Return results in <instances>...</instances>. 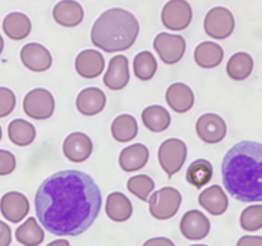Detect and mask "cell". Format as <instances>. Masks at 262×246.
Segmentation results:
<instances>
[{"mask_svg": "<svg viewBox=\"0 0 262 246\" xmlns=\"http://www.w3.org/2000/svg\"><path fill=\"white\" fill-rule=\"evenodd\" d=\"M101 192L90 174L77 169L51 174L35 196L36 215L41 224L56 236L86 232L101 210Z\"/></svg>", "mask_w": 262, "mask_h": 246, "instance_id": "cell-1", "label": "cell"}, {"mask_svg": "<svg viewBox=\"0 0 262 246\" xmlns=\"http://www.w3.org/2000/svg\"><path fill=\"white\" fill-rule=\"evenodd\" d=\"M222 177L234 199L262 201V144L241 141L230 148L223 159Z\"/></svg>", "mask_w": 262, "mask_h": 246, "instance_id": "cell-2", "label": "cell"}, {"mask_svg": "<svg viewBox=\"0 0 262 246\" xmlns=\"http://www.w3.org/2000/svg\"><path fill=\"white\" fill-rule=\"evenodd\" d=\"M140 33L137 18L122 8L105 10L91 30V41L96 48L106 53L128 50L136 43Z\"/></svg>", "mask_w": 262, "mask_h": 246, "instance_id": "cell-3", "label": "cell"}, {"mask_svg": "<svg viewBox=\"0 0 262 246\" xmlns=\"http://www.w3.org/2000/svg\"><path fill=\"white\" fill-rule=\"evenodd\" d=\"M148 204L150 213L154 218L160 220L170 219L181 208L182 195L174 187H163L151 195Z\"/></svg>", "mask_w": 262, "mask_h": 246, "instance_id": "cell-4", "label": "cell"}, {"mask_svg": "<svg viewBox=\"0 0 262 246\" xmlns=\"http://www.w3.org/2000/svg\"><path fill=\"white\" fill-rule=\"evenodd\" d=\"M187 145L179 138H168L160 145L158 151L159 163L169 177L182 169L187 159Z\"/></svg>", "mask_w": 262, "mask_h": 246, "instance_id": "cell-5", "label": "cell"}, {"mask_svg": "<svg viewBox=\"0 0 262 246\" xmlns=\"http://www.w3.org/2000/svg\"><path fill=\"white\" fill-rule=\"evenodd\" d=\"M55 109L53 94L46 89H33L23 99V110L28 117L37 120L49 119Z\"/></svg>", "mask_w": 262, "mask_h": 246, "instance_id": "cell-6", "label": "cell"}, {"mask_svg": "<svg viewBox=\"0 0 262 246\" xmlns=\"http://www.w3.org/2000/svg\"><path fill=\"white\" fill-rule=\"evenodd\" d=\"M235 19L228 8L215 7L209 10L205 17L204 28L209 36L216 40H224L233 33Z\"/></svg>", "mask_w": 262, "mask_h": 246, "instance_id": "cell-7", "label": "cell"}, {"mask_svg": "<svg viewBox=\"0 0 262 246\" xmlns=\"http://www.w3.org/2000/svg\"><path fill=\"white\" fill-rule=\"evenodd\" d=\"M193 12L186 0H170L161 10V20L168 30L183 31L191 25Z\"/></svg>", "mask_w": 262, "mask_h": 246, "instance_id": "cell-8", "label": "cell"}, {"mask_svg": "<svg viewBox=\"0 0 262 246\" xmlns=\"http://www.w3.org/2000/svg\"><path fill=\"white\" fill-rule=\"evenodd\" d=\"M154 48L164 63L176 64L183 58L187 44L183 36L161 32L154 40Z\"/></svg>", "mask_w": 262, "mask_h": 246, "instance_id": "cell-9", "label": "cell"}, {"mask_svg": "<svg viewBox=\"0 0 262 246\" xmlns=\"http://www.w3.org/2000/svg\"><path fill=\"white\" fill-rule=\"evenodd\" d=\"M227 123L215 113H206L197 119L196 132L206 144H217L227 136Z\"/></svg>", "mask_w": 262, "mask_h": 246, "instance_id": "cell-10", "label": "cell"}, {"mask_svg": "<svg viewBox=\"0 0 262 246\" xmlns=\"http://www.w3.org/2000/svg\"><path fill=\"white\" fill-rule=\"evenodd\" d=\"M94 144L90 136L83 132L69 133L63 142V153L73 163L86 161L92 154Z\"/></svg>", "mask_w": 262, "mask_h": 246, "instance_id": "cell-11", "label": "cell"}, {"mask_svg": "<svg viewBox=\"0 0 262 246\" xmlns=\"http://www.w3.org/2000/svg\"><path fill=\"white\" fill-rule=\"evenodd\" d=\"M20 60L26 68L32 72H45L53 64L50 51L37 43L26 44L20 49Z\"/></svg>", "mask_w": 262, "mask_h": 246, "instance_id": "cell-12", "label": "cell"}, {"mask_svg": "<svg viewBox=\"0 0 262 246\" xmlns=\"http://www.w3.org/2000/svg\"><path fill=\"white\" fill-rule=\"evenodd\" d=\"M0 212L5 219L12 223H18L25 219L30 212V201L26 195L20 192H7L0 200Z\"/></svg>", "mask_w": 262, "mask_h": 246, "instance_id": "cell-13", "label": "cell"}, {"mask_svg": "<svg viewBox=\"0 0 262 246\" xmlns=\"http://www.w3.org/2000/svg\"><path fill=\"white\" fill-rule=\"evenodd\" d=\"M210 228L209 218L200 210H189L182 217L181 232L188 240H202L210 233Z\"/></svg>", "mask_w": 262, "mask_h": 246, "instance_id": "cell-14", "label": "cell"}, {"mask_svg": "<svg viewBox=\"0 0 262 246\" xmlns=\"http://www.w3.org/2000/svg\"><path fill=\"white\" fill-rule=\"evenodd\" d=\"M130 78L129 63L125 55H115L110 59L106 73L104 74V84L113 91L124 89Z\"/></svg>", "mask_w": 262, "mask_h": 246, "instance_id": "cell-15", "label": "cell"}, {"mask_svg": "<svg viewBox=\"0 0 262 246\" xmlns=\"http://www.w3.org/2000/svg\"><path fill=\"white\" fill-rule=\"evenodd\" d=\"M105 59L97 50L87 49L81 51L76 58V71L83 78H96L104 72Z\"/></svg>", "mask_w": 262, "mask_h": 246, "instance_id": "cell-16", "label": "cell"}, {"mask_svg": "<svg viewBox=\"0 0 262 246\" xmlns=\"http://www.w3.org/2000/svg\"><path fill=\"white\" fill-rule=\"evenodd\" d=\"M106 95L99 87H87L78 94L76 99L77 109L83 115H96L105 108Z\"/></svg>", "mask_w": 262, "mask_h": 246, "instance_id": "cell-17", "label": "cell"}, {"mask_svg": "<svg viewBox=\"0 0 262 246\" xmlns=\"http://www.w3.org/2000/svg\"><path fill=\"white\" fill-rule=\"evenodd\" d=\"M166 102L177 113H186L194 104V94L189 86L182 82L170 85L166 90Z\"/></svg>", "mask_w": 262, "mask_h": 246, "instance_id": "cell-18", "label": "cell"}, {"mask_svg": "<svg viewBox=\"0 0 262 246\" xmlns=\"http://www.w3.org/2000/svg\"><path fill=\"white\" fill-rule=\"evenodd\" d=\"M150 151L143 144H133L120 151V168L125 172H137L147 164Z\"/></svg>", "mask_w": 262, "mask_h": 246, "instance_id": "cell-19", "label": "cell"}, {"mask_svg": "<svg viewBox=\"0 0 262 246\" xmlns=\"http://www.w3.org/2000/svg\"><path fill=\"white\" fill-rule=\"evenodd\" d=\"M53 17L59 25L64 27H76L83 20L84 12L78 2L63 0L54 7Z\"/></svg>", "mask_w": 262, "mask_h": 246, "instance_id": "cell-20", "label": "cell"}, {"mask_svg": "<svg viewBox=\"0 0 262 246\" xmlns=\"http://www.w3.org/2000/svg\"><path fill=\"white\" fill-rule=\"evenodd\" d=\"M199 202L212 215H222L227 212L229 200L222 186L212 184L199 195Z\"/></svg>", "mask_w": 262, "mask_h": 246, "instance_id": "cell-21", "label": "cell"}, {"mask_svg": "<svg viewBox=\"0 0 262 246\" xmlns=\"http://www.w3.org/2000/svg\"><path fill=\"white\" fill-rule=\"evenodd\" d=\"M31 19L25 13H9L3 20V31L9 38L14 41L23 40L31 33Z\"/></svg>", "mask_w": 262, "mask_h": 246, "instance_id": "cell-22", "label": "cell"}, {"mask_svg": "<svg viewBox=\"0 0 262 246\" xmlns=\"http://www.w3.org/2000/svg\"><path fill=\"white\" fill-rule=\"evenodd\" d=\"M224 58L222 46L212 41H204L194 49V61L202 68H215Z\"/></svg>", "mask_w": 262, "mask_h": 246, "instance_id": "cell-23", "label": "cell"}, {"mask_svg": "<svg viewBox=\"0 0 262 246\" xmlns=\"http://www.w3.org/2000/svg\"><path fill=\"white\" fill-rule=\"evenodd\" d=\"M105 209L107 217L114 222H125L133 213L132 202L122 192H112L106 199Z\"/></svg>", "mask_w": 262, "mask_h": 246, "instance_id": "cell-24", "label": "cell"}, {"mask_svg": "<svg viewBox=\"0 0 262 246\" xmlns=\"http://www.w3.org/2000/svg\"><path fill=\"white\" fill-rule=\"evenodd\" d=\"M142 122L151 132H163L170 126L171 117L161 105H151L142 112Z\"/></svg>", "mask_w": 262, "mask_h": 246, "instance_id": "cell-25", "label": "cell"}, {"mask_svg": "<svg viewBox=\"0 0 262 246\" xmlns=\"http://www.w3.org/2000/svg\"><path fill=\"white\" fill-rule=\"evenodd\" d=\"M253 71L252 56L245 51L235 53L230 56L227 64V73L234 81H243L248 78Z\"/></svg>", "mask_w": 262, "mask_h": 246, "instance_id": "cell-26", "label": "cell"}, {"mask_svg": "<svg viewBox=\"0 0 262 246\" xmlns=\"http://www.w3.org/2000/svg\"><path fill=\"white\" fill-rule=\"evenodd\" d=\"M15 238L25 246H38L45 238L42 227L37 223L35 217H30L15 231Z\"/></svg>", "mask_w": 262, "mask_h": 246, "instance_id": "cell-27", "label": "cell"}, {"mask_svg": "<svg viewBox=\"0 0 262 246\" xmlns=\"http://www.w3.org/2000/svg\"><path fill=\"white\" fill-rule=\"evenodd\" d=\"M8 136L14 145L28 146L35 140L36 128L32 123L18 118L12 120L8 126Z\"/></svg>", "mask_w": 262, "mask_h": 246, "instance_id": "cell-28", "label": "cell"}, {"mask_svg": "<svg viewBox=\"0 0 262 246\" xmlns=\"http://www.w3.org/2000/svg\"><path fill=\"white\" fill-rule=\"evenodd\" d=\"M137 120L130 114H120L113 120L112 135L119 142H129L137 136Z\"/></svg>", "mask_w": 262, "mask_h": 246, "instance_id": "cell-29", "label": "cell"}, {"mask_svg": "<svg viewBox=\"0 0 262 246\" xmlns=\"http://www.w3.org/2000/svg\"><path fill=\"white\" fill-rule=\"evenodd\" d=\"M214 174V169H212V164L206 159H197V160L192 161L191 166L187 169V181L192 184V186L197 187V189H202L205 184L209 183Z\"/></svg>", "mask_w": 262, "mask_h": 246, "instance_id": "cell-30", "label": "cell"}, {"mask_svg": "<svg viewBox=\"0 0 262 246\" xmlns=\"http://www.w3.org/2000/svg\"><path fill=\"white\" fill-rule=\"evenodd\" d=\"M133 71L136 77L141 81H148L155 76L158 71V61L151 51H141L135 56Z\"/></svg>", "mask_w": 262, "mask_h": 246, "instance_id": "cell-31", "label": "cell"}, {"mask_svg": "<svg viewBox=\"0 0 262 246\" xmlns=\"http://www.w3.org/2000/svg\"><path fill=\"white\" fill-rule=\"evenodd\" d=\"M127 187L130 194L136 195L142 201H147L150 199L151 192L155 189V182L147 174H138L128 179Z\"/></svg>", "mask_w": 262, "mask_h": 246, "instance_id": "cell-32", "label": "cell"}, {"mask_svg": "<svg viewBox=\"0 0 262 246\" xmlns=\"http://www.w3.org/2000/svg\"><path fill=\"white\" fill-rule=\"evenodd\" d=\"M241 225L248 232L262 228V205H250L241 214Z\"/></svg>", "mask_w": 262, "mask_h": 246, "instance_id": "cell-33", "label": "cell"}, {"mask_svg": "<svg viewBox=\"0 0 262 246\" xmlns=\"http://www.w3.org/2000/svg\"><path fill=\"white\" fill-rule=\"evenodd\" d=\"M15 108V95L8 87H0V118L8 117Z\"/></svg>", "mask_w": 262, "mask_h": 246, "instance_id": "cell-34", "label": "cell"}, {"mask_svg": "<svg viewBox=\"0 0 262 246\" xmlns=\"http://www.w3.org/2000/svg\"><path fill=\"white\" fill-rule=\"evenodd\" d=\"M15 169V156L10 151L0 149V176H8Z\"/></svg>", "mask_w": 262, "mask_h": 246, "instance_id": "cell-35", "label": "cell"}, {"mask_svg": "<svg viewBox=\"0 0 262 246\" xmlns=\"http://www.w3.org/2000/svg\"><path fill=\"white\" fill-rule=\"evenodd\" d=\"M12 242V230L5 222L0 220V246H9Z\"/></svg>", "mask_w": 262, "mask_h": 246, "instance_id": "cell-36", "label": "cell"}, {"mask_svg": "<svg viewBox=\"0 0 262 246\" xmlns=\"http://www.w3.org/2000/svg\"><path fill=\"white\" fill-rule=\"evenodd\" d=\"M237 246H262V236H243L238 240Z\"/></svg>", "mask_w": 262, "mask_h": 246, "instance_id": "cell-37", "label": "cell"}, {"mask_svg": "<svg viewBox=\"0 0 262 246\" xmlns=\"http://www.w3.org/2000/svg\"><path fill=\"white\" fill-rule=\"evenodd\" d=\"M143 246H176L170 238L166 237H155L150 238L143 243Z\"/></svg>", "mask_w": 262, "mask_h": 246, "instance_id": "cell-38", "label": "cell"}, {"mask_svg": "<svg viewBox=\"0 0 262 246\" xmlns=\"http://www.w3.org/2000/svg\"><path fill=\"white\" fill-rule=\"evenodd\" d=\"M48 246H71V245H69V241L68 240H64V238H60V240L53 241V242L49 243Z\"/></svg>", "mask_w": 262, "mask_h": 246, "instance_id": "cell-39", "label": "cell"}, {"mask_svg": "<svg viewBox=\"0 0 262 246\" xmlns=\"http://www.w3.org/2000/svg\"><path fill=\"white\" fill-rule=\"evenodd\" d=\"M3 49H4V40H3L2 35H0V54L3 53Z\"/></svg>", "mask_w": 262, "mask_h": 246, "instance_id": "cell-40", "label": "cell"}, {"mask_svg": "<svg viewBox=\"0 0 262 246\" xmlns=\"http://www.w3.org/2000/svg\"><path fill=\"white\" fill-rule=\"evenodd\" d=\"M2 136H3V131H2V126H0V140H2Z\"/></svg>", "mask_w": 262, "mask_h": 246, "instance_id": "cell-41", "label": "cell"}, {"mask_svg": "<svg viewBox=\"0 0 262 246\" xmlns=\"http://www.w3.org/2000/svg\"><path fill=\"white\" fill-rule=\"evenodd\" d=\"M192 246H207V245H192Z\"/></svg>", "mask_w": 262, "mask_h": 246, "instance_id": "cell-42", "label": "cell"}]
</instances>
